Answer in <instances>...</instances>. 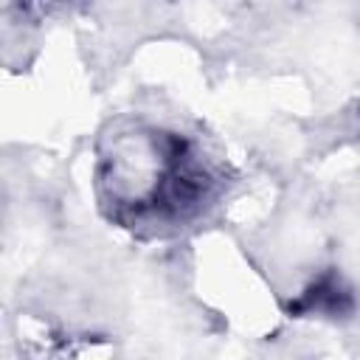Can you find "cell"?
Wrapping results in <instances>:
<instances>
[{"label":"cell","instance_id":"6da1fadb","mask_svg":"<svg viewBox=\"0 0 360 360\" xmlns=\"http://www.w3.org/2000/svg\"><path fill=\"white\" fill-rule=\"evenodd\" d=\"M312 292L315 295H309V307L315 309H340V298H346V292L332 278H323L321 284H315Z\"/></svg>","mask_w":360,"mask_h":360}]
</instances>
